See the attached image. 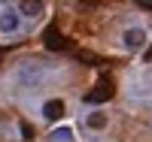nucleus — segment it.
Instances as JSON below:
<instances>
[{
    "label": "nucleus",
    "mask_w": 152,
    "mask_h": 142,
    "mask_svg": "<svg viewBox=\"0 0 152 142\" xmlns=\"http://www.w3.org/2000/svg\"><path fill=\"white\" fill-rule=\"evenodd\" d=\"M113 94H116V85H113L110 79H100V82H97V85H94L82 100H85V103H107Z\"/></svg>",
    "instance_id": "f257e3e1"
},
{
    "label": "nucleus",
    "mask_w": 152,
    "mask_h": 142,
    "mask_svg": "<svg viewBox=\"0 0 152 142\" xmlns=\"http://www.w3.org/2000/svg\"><path fill=\"white\" fill-rule=\"evenodd\" d=\"M43 43H46V48H52V51H73V43H70L58 27H49V30L43 33Z\"/></svg>",
    "instance_id": "f03ea898"
},
{
    "label": "nucleus",
    "mask_w": 152,
    "mask_h": 142,
    "mask_svg": "<svg viewBox=\"0 0 152 142\" xmlns=\"http://www.w3.org/2000/svg\"><path fill=\"white\" fill-rule=\"evenodd\" d=\"M18 18H21V12H15V9H3V12H0V33L18 30Z\"/></svg>",
    "instance_id": "7ed1b4c3"
},
{
    "label": "nucleus",
    "mask_w": 152,
    "mask_h": 142,
    "mask_svg": "<svg viewBox=\"0 0 152 142\" xmlns=\"http://www.w3.org/2000/svg\"><path fill=\"white\" fill-rule=\"evenodd\" d=\"M122 40H125V45H128V48H140V45L146 43V33H143L140 27H131V30H125Z\"/></svg>",
    "instance_id": "20e7f679"
},
{
    "label": "nucleus",
    "mask_w": 152,
    "mask_h": 142,
    "mask_svg": "<svg viewBox=\"0 0 152 142\" xmlns=\"http://www.w3.org/2000/svg\"><path fill=\"white\" fill-rule=\"evenodd\" d=\"M18 12H21V15H31V18L43 15V0H21Z\"/></svg>",
    "instance_id": "39448f33"
},
{
    "label": "nucleus",
    "mask_w": 152,
    "mask_h": 142,
    "mask_svg": "<svg viewBox=\"0 0 152 142\" xmlns=\"http://www.w3.org/2000/svg\"><path fill=\"white\" fill-rule=\"evenodd\" d=\"M43 115H46L49 121H58L61 115H64V103H61V100H49L46 106H43Z\"/></svg>",
    "instance_id": "423d86ee"
},
{
    "label": "nucleus",
    "mask_w": 152,
    "mask_h": 142,
    "mask_svg": "<svg viewBox=\"0 0 152 142\" xmlns=\"http://www.w3.org/2000/svg\"><path fill=\"white\" fill-rule=\"evenodd\" d=\"M104 124H107L104 112H91V115H88V127H104Z\"/></svg>",
    "instance_id": "0eeeda50"
},
{
    "label": "nucleus",
    "mask_w": 152,
    "mask_h": 142,
    "mask_svg": "<svg viewBox=\"0 0 152 142\" xmlns=\"http://www.w3.org/2000/svg\"><path fill=\"white\" fill-rule=\"evenodd\" d=\"M70 136H73V133L67 130V127H61V130L52 133V142H70Z\"/></svg>",
    "instance_id": "6e6552de"
},
{
    "label": "nucleus",
    "mask_w": 152,
    "mask_h": 142,
    "mask_svg": "<svg viewBox=\"0 0 152 142\" xmlns=\"http://www.w3.org/2000/svg\"><path fill=\"white\" fill-rule=\"evenodd\" d=\"M21 133H24V142H31V139H34V127H31L28 121H21Z\"/></svg>",
    "instance_id": "1a4fd4ad"
},
{
    "label": "nucleus",
    "mask_w": 152,
    "mask_h": 142,
    "mask_svg": "<svg viewBox=\"0 0 152 142\" xmlns=\"http://www.w3.org/2000/svg\"><path fill=\"white\" fill-rule=\"evenodd\" d=\"M149 55H152V51H149Z\"/></svg>",
    "instance_id": "9d476101"
}]
</instances>
